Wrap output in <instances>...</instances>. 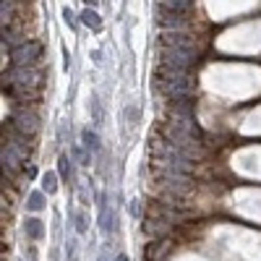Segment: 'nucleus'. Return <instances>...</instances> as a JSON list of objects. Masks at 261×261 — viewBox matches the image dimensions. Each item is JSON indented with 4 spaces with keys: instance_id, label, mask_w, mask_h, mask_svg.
<instances>
[{
    "instance_id": "14",
    "label": "nucleus",
    "mask_w": 261,
    "mask_h": 261,
    "mask_svg": "<svg viewBox=\"0 0 261 261\" xmlns=\"http://www.w3.org/2000/svg\"><path fill=\"white\" fill-rule=\"evenodd\" d=\"M81 141H84L86 154H94V151H99V139H97V134H94V130L84 128V130H81Z\"/></svg>"
},
{
    "instance_id": "5",
    "label": "nucleus",
    "mask_w": 261,
    "mask_h": 261,
    "mask_svg": "<svg viewBox=\"0 0 261 261\" xmlns=\"http://www.w3.org/2000/svg\"><path fill=\"white\" fill-rule=\"evenodd\" d=\"M160 47L178 50V53H188V55L201 58V42L196 39L193 34H188V32H162L160 34Z\"/></svg>"
},
{
    "instance_id": "18",
    "label": "nucleus",
    "mask_w": 261,
    "mask_h": 261,
    "mask_svg": "<svg viewBox=\"0 0 261 261\" xmlns=\"http://www.w3.org/2000/svg\"><path fill=\"white\" fill-rule=\"evenodd\" d=\"M58 172H60V178H63L65 183H71V180H73V170H71V160L65 157V154H63V157L58 160Z\"/></svg>"
},
{
    "instance_id": "19",
    "label": "nucleus",
    "mask_w": 261,
    "mask_h": 261,
    "mask_svg": "<svg viewBox=\"0 0 261 261\" xmlns=\"http://www.w3.org/2000/svg\"><path fill=\"white\" fill-rule=\"evenodd\" d=\"M165 251H170V241H167V238H160V241H157L154 246L149 248V253H146V256H149L151 261H157V258H160Z\"/></svg>"
},
{
    "instance_id": "9",
    "label": "nucleus",
    "mask_w": 261,
    "mask_h": 261,
    "mask_svg": "<svg viewBox=\"0 0 261 261\" xmlns=\"http://www.w3.org/2000/svg\"><path fill=\"white\" fill-rule=\"evenodd\" d=\"M157 24L165 32H183L188 27V16L178 13V11H170L165 6H157Z\"/></svg>"
},
{
    "instance_id": "21",
    "label": "nucleus",
    "mask_w": 261,
    "mask_h": 261,
    "mask_svg": "<svg viewBox=\"0 0 261 261\" xmlns=\"http://www.w3.org/2000/svg\"><path fill=\"white\" fill-rule=\"evenodd\" d=\"M42 191L45 193H55L58 191V175L55 172H45V175H42Z\"/></svg>"
},
{
    "instance_id": "11",
    "label": "nucleus",
    "mask_w": 261,
    "mask_h": 261,
    "mask_svg": "<svg viewBox=\"0 0 261 261\" xmlns=\"http://www.w3.org/2000/svg\"><path fill=\"white\" fill-rule=\"evenodd\" d=\"M0 37H3V45H11V50L18 47V45H24V42H29L27 34L21 32L18 24H13V27H3V29H0Z\"/></svg>"
},
{
    "instance_id": "15",
    "label": "nucleus",
    "mask_w": 261,
    "mask_h": 261,
    "mask_svg": "<svg viewBox=\"0 0 261 261\" xmlns=\"http://www.w3.org/2000/svg\"><path fill=\"white\" fill-rule=\"evenodd\" d=\"M160 6H165L170 11H178V13H188L193 8V0H160Z\"/></svg>"
},
{
    "instance_id": "24",
    "label": "nucleus",
    "mask_w": 261,
    "mask_h": 261,
    "mask_svg": "<svg viewBox=\"0 0 261 261\" xmlns=\"http://www.w3.org/2000/svg\"><path fill=\"white\" fill-rule=\"evenodd\" d=\"M63 18H65V24H68V27L76 24V18H73V11H71V8H65V11H63Z\"/></svg>"
},
{
    "instance_id": "6",
    "label": "nucleus",
    "mask_w": 261,
    "mask_h": 261,
    "mask_svg": "<svg viewBox=\"0 0 261 261\" xmlns=\"http://www.w3.org/2000/svg\"><path fill=\"white\" fill-rule=\"evenodd\" d=\"M6 81L18 86V89H27V92L42 89V73L37 68H29V65H13L6 73Z\"/></svg>"
},
{
    "instance_id": "22",
    "label": "nucleus",
    "mask_w": 261,
    "mask_h": 261,
    "mask_svg": "<svg viewBox=\"0 0 261 261\" xmlns=\"http://www.w3.org/2000/svg\"><path fill=\"white\" fill-rule=\"evenodd\" d=\"M92 115H94V123L99 125L102 123V105H99L97 97H92Z\"/></svg>"
},
{
    "instance_id": "23",
    "label": "nucleus",
    "mask_w": 261,
    "mask_h": 261,
    "mask_svg": "<svg viewBox=\"0 0 261 261\" xmlns=\"http://www.w3.org/2000/svg\"><path fill=\"white\" fill-rule=\"evenodd\" d=\"M73 220H76V230H79V232H86V214H84V212H76Z\"/></svg>"
},
{
    "instance_id": "17",
    "label": "nucleus",
    "mask_w": 261,
    "mask_h": 261,
    "mask_svg": "<svg viewBox=\"0 0 261 261\" xmlns=\"http://www.w3.org/2000/svg\"><path fill=\"white\" fill-rule=\"evenodd\" d=\"M99 225L105 232H113V212H107L105 199H99Z\"/></svg>"
},
{
    "instance_id": "3",
    "label": "nucleus",
    "mask_w": 261,
    "mask_h": 261,
    "mask_svg": "<svg viewBox=\"0 0 261 261\" xmlns=\"http://www.w3.org/2000/svg\"><path fill=\"white\" fill-rule=\"evenodd\" d=\"M157 134L165 139V141H170L172 146H178L186 157H191V160H201L206 151H204V144H201V139L199 136H191V134H186V130H180V128H175V125H170V123H160L157 125Z\"/></svg>"
},
{
    "instance_id": "12",
    "label": "nucleus",
    "mask_w": 261,
    "mask_h": 261,
    "mask_svg": "<svg viewBox=\"0 0 261 261\" xmlns=\"http://www.w3.org/2000/svg\"><path fill=\"white\" fill-rule=\"evenodd\" d=\"M0 160H3V170L11 172V175H13V172H18L21 165H24V160H21L16 151H11L8 146H3V151H0Z\"/></svg>"
},
{
    "instance_id": "4",
    "label": "nucleus",
    "mask_w": 261,
    "mask_h": 261,
    "mask_svg": "<svg viewBox=\"0 0 261 261\" xmlns=\"http://www.w3.org/2000/svg\"><path fill=\"white\" fill-rule=\"evenodd\" d=\"M165 123L175 125L180 130L191 136H199L201 139V128L196 123V115H193V105L191 99H180V102H167L165 105Z\"/></svg>"
},
{
    "instance_id": "20",
    "label": "nucleus",
    "mask_w": 261,
    "mask_h": 261,
    "mask_svg": "<svg viewBox=\"0 0 261 261\" xmlns=\"http://www.w3.org/2000/svg\"><path fill=\"white\" fill-rule=\"evenodd\" d=\"M27 209H32V212L45 209V193H42V191H34V193H29V199H27Z\"/></svg>"
},
{
    "instance_id": "2",
    "label": "nucleus",
    "mask_w": 261,
    "mask_h": 261,
    "mask_svg": "<svg viewBox=\"0 0 261 261\" xmlns=\"http://www.w3.org/2000/svg\"><path fill=\"white\" fill-rule=\"evenodd\" d=\"M149 162H151V170H165V172L191 175V170H193V160L186 157L178 146L165 141L160 134H154L149 139Z\"/></svg>"
},
{
    "instance_id": "1",
    "label": "nucleus",
    "mask_w": 261,
    "mask_h": 261,
    "mask_svg": "<svg viewBox=\"0 0 261 261\" xmlns=\"http://www.w3.org/2000/svg\"><path fill=\"white\" fill-rule=\"evenodd\" d=\"M151 84H154V89L167 102L191 99L193 92H196V79L191 76V71H172V68H165V65H157L154 68Z\"/></svg>"
},
{
    "instance_id": "16",
    "label": "nucleus",
    "mask_w": 261,
    "mask_h": 261,
    "mask_svg": "<svg viewBox=\"0 0 261 261\" xmlns=\"http://www.w3.org/2000/svg\"><path fill=\"white\" fill-rule=\"evenodd\" d=\"M24 232H27V238H32V241H39V238L45 235V227H42L39 220H27L24 222Z\"/></svg>"
},
{
    "instance_id": "8",
    "label": "nucleus",
    "mask_w": 261,
    "mask_h": 261,
    "mask_svg": "<svg viewBox=\"0 0 261 261\" xmlns=\"http://www.w3.org/2000/svg\"><path fill=\"white\" fill-rule=\"evenodd\" d=\"M196 63H199V58H196V55L160 47V65H165V68H172V71H191Z\"/></svg>"
},
{
    "instance_id": "13",
    "label": "nucleus",
    "mask_w": 261,
    "mask_h": 261,
    "mask_svg": "<svg viewBox=\"0 0 261 261\" xmlns=\"http://www.w3.org/2000/svg\"><path fill=\"white\" fill-rule=\"evenodd\" d=\"M81 24L89 27L92 32H99V29H102V18H99V13H97L94 8H84V11H81Z\"/></svg>"
},
{
    "instance_id": "26",
    "label": "nucleus",
    "mask_w": 261,
    "mask_h": 261,
    "mask_svg": "<svg viewBox=\"0 0 261 261\" xmlns=\"http://www.w3.org/2000/svg\"><path fill=\"white\" fill-rule=\"evenodd\" d=\"M115 261H128V256H125V253H120V256H118Z\"/></svg>"
},
{
    "instance_id": "27",
    "label": "nucleus",
    "mask_w": 261,
    "mask_h": 261,
    "mask_svg": "<svg viewBox=\"0 0 261 261\" xmlns=\"http://www.w3.org/2000/svg\"><path fill=\"white\" fill-rule=\"evenodd\" d=\"M13 3H16V0H13Z\"/></svg>"
},
{
    "instance_id": "7",
    "label": "nucleus",
    "mask_w": 261,
    "mask_h": 261,
    "mask_svg": "<svg viewBox=\"0 0 261 261\" xmlns=\"http://www.w3.org/2000/svg\"><path fill=\"white\" fill-rule=\"evenodd\" d=\"M39 58H42V42H37V39H29V42H24V45L11 50L13 65H29V68H34V65L39 63Z\"/></svg>"
},
{
    "instance_id": "25",
    "label": "nucleus",
    "mask_w": 261,
    "mask_h": 261,
    "mask_svg": "<svg viewBox=\"0 0 261 261\" xmlns=\"http://www.w3.org/2000/svg\"><path fill=\"white\" fill-rule=\"evenodd\" d=\"M84 3H86V8H89V6H97V0H84Z\"/></svg>"
},
{
    "instance_id": "10",
    "label": "nucleus",
    "mask_w": 261,
    "mask_h": 261,
    "mask_svg": "<svg viewBox=\"0 0 261 261\" xmlns=\"http://www.w3.org/2000/svg\"><path fill=\"white\" fill-rule=\"evenodd\" d=\"M11 125L18 130L21 136L32 139V136L37 134V130H39V118H37V115L29 110V107H27V110H18V113H13V115H11Z\"/></svg>"
}]
</instances>
